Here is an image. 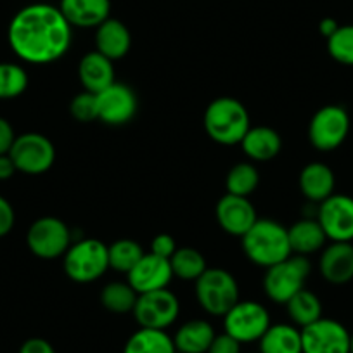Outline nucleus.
Listing matches in <instances>:
<instances>
[{
    "label": "nucleus",
    "instance_id": "nucleus-1",
    "mask_svg": "<svg viewBox=\"0 0 353 353\" xmlns=\"http://www.w3.org/2000/svg\"><path fill=\"white\" fill-rule=\"evenodd\" d=\"M8 39L12 52L21 61L49 64L70 50L73 26L56 6L30 4L11 19Z\"/></svg>",
    "mask_w": 353,
    "mask_h": 353
},
{
    "label": "nucleus",
    "instance_id": "nucleus-2",
    "mask_svg": "<svg viewBox=\"0 0 353 353\" xmlns=\"http://www.w3.org/2000/svg\"><path fill=\"white\" fill-rule=\"evenodd\" d=\"M241 241L248 260L263 269H269L293 254L288 229L272 219H258Z\"/></svg>",
    "mask_w": 353,
    "mask_h": 353
},
{
    "label": "nucleus",
    "instance_id": "nucleus-3",
    "mask_svg": "<svg viewBox=\"0 0 353 353\" xmlns=\"http://www.w3.org/2000/svg\"><path fill=\"white\" fill-rule=\"evenodd\" d=\"M203 123L210 139L222 145L241 144L251 128L246 106L234 97H219L212 101L205 111Z\"/></svg>",
    "mask_w": 353,
    "mask_h": 353
},
{
    "label": "nucleus",
    "instance_id": "nucleus-4",
    "mask_svg": "<svg viewBox=\"0 0 353 353\" xmlns=\"http://www.w3.org/2000/svg\"><path fill=\"white\" fill-rule=\"evenodd\" d=\"M63 267L66 276L74 283H94L110 269L108 246L99 239H81L71 243L63 256Z\"/></svg>",
    "mask_w": 353,
    "mask_h": 353
},
{
    "label": "nucleus",
    "instance_id": "nucleus-5",
    "mask_svg": "<svg viewBox=\"0 0 353 353\" xmlns=\"http://www.w3.org/2000/svg\"><path fill=\"white\" fill-rule=\"evenodd\" d=\"M312 263L307 256L291 254L286 260L267 269L263 277V290L269 300L277 305H286L298 291L305 290Z\"/></svg>",
    "mask_w": 353,
    "mask_h": 353
},
{
    "label": "nucleus",
    "instance_id": "nucleus-6",
    "mask_svg": "<svg viewBox=\"0 0 353 353\" xmlns=\"http://www.w3.org/2000/svg\"><path fill=\"white\" fill-rule=\"evenodd\" d=\"M196 300L213 317H223L239 301V284L225 269H206L196 281Z\"/></svg>",
    "mask_w": 353,
    "mask_h": 353
},
{
    "label": "nucleus",
    "instance_id": "nucleus-7",
    "mask_svg": "<svg viewBox=\"0 0 353 353\" xmlns=\"http://www.w3.org/2000/svg\"><path fill=\"white\" fill-rule=\"evenodd\" d=\"M269 310L253 300H239L223 315V332L244 343H258L270 327Z\"/></svg>",
    "mask_w": 353,
    "mask_h": 353
},
{
    "label": "nucleus",
    "instance_id": "nucleus-8",
    "mask_svg": "<svg viewBox=\"0 0 353 353\" xmlns=\"http://www.w3.org/2000/svg\"><path fill=\"white\" fill-rule=\"evenodd\" d=\"M350 134V114L338 104H327L312 117L308 141L317 151L331 152L346 141Z\"/></svg>",
    "mask_w": 353,
    "mask_h": 353
},
{
    "label": "nucleus",
    "instance_id": "nucleus-9",
    "mask_svg": "<svg viewBox=\"0 0 353 353\" xmlns=\"http://www.w3.org/2000/svg\"><path fill=\"white\" fill-rule=\"evenodd\" d=\"M132 314H134L139 327L166 331L179 319L181 301L168 288L149 291V293L139 294Z\"/></svg>",
    "mask_w": 353,
    "mask_h": 353
},
{
    "label": "nucleus",
    "instance_id": "nucleus-10",
    "mask_svg": "<svg viewBox=\"0 0 353 353\" xmlns=\"http://www.w3.org/2000/svg\"><path fill=\"white\" fill-rule=\"evenodd\" d=\"M71 243L73 241H71L70 227L57 216L37 219L26 234V244L30 251L42 260L64 256Z\"/></svg>",
    "mask_w": 353,
    "mask_h": 353
},
{
    "label": "nucleus",
    "instance_id": "nucleus-11",
    "mask_svg": "<svg viewBox=\"0 0 353 353\" xmlns=\"http://www.w3.org/2000/svg\"><path fill=\"white\" fill-rule=\"evenodd\" d=\"M9 156L18 172L26 175H42L52 168L56 161V148L46 135L28 132L16 137Z\"/></svg>",
    "mask_w": 353,
    "mask_h": 353
},
{
    "label": "nucleus",
    "instance_id": "nucleus-12",
    "mask_svg": "<svg viewBox=\"0 0 353 353\" xmlns=\"http://www.w3.org/2000/svg\"><path fill=\"white\" fill-rule=\"evenodd\" d=\"M352 332L334 319H319L301 329L303 353H350Z\"/></svg>",
    "mask_w": 353,
    "mask_h": 353
},
{
    "label": "nucleus",
    "instance_id": "nucleus-13",
    "mask_svg": "<svg viewBox=\"0 0 353 353\" xmlns=\"http://www.w3.org/2000/svg\"><path fill=\"white\" fill-rule=\"evenodd\" d=\"M97 97V120L110 127H121L134 120L137 114L139 101L134 88L125 83H111Z\"/></svg>",
    "mask_w": 353,
    "mask_h": 353
},
{
    "label": "nucleus",
    "instance_id": "nucleus-14",
    "mask_svg": "<svg viewBox=\"0 0 353 353\" xmlns=\"http://www.w3.org/2000/svg\"><path fill=\"white\" fill-rule=\"evenodd\" d=\"M317 222L331 243L353 241V198L332 194L317 208Z\"/></svg>",
    "mask_w": 353,
    "mask_h": 353
},
{
    "label": "nucleus",
    "instance_id": "nucleus-15",
    "mask_svg": "<svg viewBox=\"0 0 353 353\" xmlns=\"http://www.w3.org/2000/svg\"><path fill=\"white\" fill-rule=\"evenodd\" d=\"M215 216L223 232L236 237H243L258 220L256 210L250 198L229 194V192L216 203Z\"/></svg>",
    "mask_w": 353,
    "mask_h": 353
},
{
    "label": "nucleus",
    "instance_id": "nucleus-16",
    "mask_svg": "<svg viewBox=\"0 0 353 353\" xmlns=\"http://www.w3.org/2000/svg\"><path fill=\"white\" fill-rule=\"evenodd\" d=\"M173 279L170 260L156 256L152 253H144L134 269L127 274V283L135 290V293H149L168 288Z\"/></svg>",
    "mask_w": 353,
    "mask_h": 353
},
{
    "label": "nucleus",
    "instance_id": "nucleus-17",
    "mask_svg": "<svg viewBox=\"0 0 353 353\" xmlns=\"http://www.w3.org/2000/svg\"><path fill=\"white\" fill-rule=\"evenodd\" d=\"M321 276L329 284L341 286L353 279V244L331 243L322 250L319 260Z\"/></svg>",
    "mask_w": 353,
    "mask_h": 353
},
{
    "label": "nucleus",
    "instance_id": "nucleus-18",
    "mask_svg": "<svg viewBox=\"0 0 353 353\" xmlns=\"http://www.w3.org/2000/svg\"><path fill=\"white\" fill-rule=\"evenodd\" d=\"M59 9L73 28H97L110 18L111 0H61Z\"/></svg>",
    "mask_w": 353,
    "mask_h": 353
},
{
    "label": "nucleus",
    "instance_id": "nucleus-19",
    "mask_svg": "<svg viewBox=\"0 0 353 353\" xmlns=\"http://www.w3.org/2000/svg\"><path fill=\"white\" fill-rule=\"evenodd\" d=\"M78 78L87 92L99 94L114 83L113 61L97 50L87 52L78 63Z\"/></svg>",
    "mask_w": 353,
    "mask_h": 353
},
{
    "label": "nucleus",
    "instance_id": "nucleus-20",
    "mask_svg": "<svg viewBox=\"0 0 353 353\" xmlns=\"http://www.w3.org/2000/svg\"><path fill=\"white\" fill-rule=\"evenodd\" d=\"M298 185H300L301 194H303L308 201L319 203V205H321V203L325 201L329 196L334 194V172H332L327 165H324V163H308V165L303 166V170L300 172Z\"/></svg>",
    "mask_w": 353,
    "mask_h": 353
},
{
    "label": "nucleus",
    "instance_id": "nucleus-21",
    "mask_svg": "<svg viewBox=\"0 0 353 353\" xmlns=\"http://www.w3.org/2000/svg\"><path fill=\"white\" fill-rule=\"evenodd\" d=\"M132 47V35L121 21L108 18L96 28V50L108 59H121Z\"/></svg>",
    "mask_w": 353,
    "mask_h": 353
},
{
    "label": "nucleus",
    "instance_id": "nucleus-22",
    "mask_svg": "<svg viewBox=\"0 0 353 353\" xmlns=\"http://www.w3.org/2000/svg\"><path fill=\"white\" fill-rule=\"evenodd\" d=\"M243 152L256 163L270 161L283 149V139L279 132L270 127H251L241 141Z\"/></svg>",
    "mask_w": 353,
    "mask_h": 353
},
{
    "label": "nucleus",
    "instance_id": "nucleus-23",
    "mask_svg": "<svg viewBox=\"0 0 353 353\" xmlns=\"http://www.w3.org/2000/svg\"><path fill=\"white\" fill-rule=\"evenodd\" d=\"M216 332L205 319H192L184 322L172 336L176 353H208Z\"/></svg>",
    "mask_w": 353,
    "mask_h": 353
},
{
    "label": "nucleus",
    "instance_id": "nucleus-24",
    "mask_svg": "<svg viewBox=\"0 0 353 353\" xmlns=\"http://www.w3.org/2000/svg\"><path fill=\"white\" fill-rule=\"evenodd\" d=\"M288 237H290L291 251L301 256H308V254L324 250L325 241H327L317 219H301L294 222L288 229Z\"/></svg>",
    "mask_w": 353,
    "mask_h": 353
},
{
    "label": "nucleus",
    "instance_id": "nucleus-25",
    "mask_svg": "<svg viewBox=\"0 0 353 353\" xmlns=\"http://www.w3.org/2000/svg\"><path fill=\"white\" fill-rule=\"evenodd\" d=\"M260 353H303L301 350V329L294 324H270L258 341Z\"/></svg>",
    "mask_w": 353,
    "mask_h": 353
},
{
    "label": "nucleus",
    "instance_id": "nucleus-26",
    "mask_svg": "<svg viewBox=\"0 0 353 353\" xmlns=\"http://www.w3.org/2000/svg\"><path fill=\"white\" fill-rule=\"evenodd\" d=\"M123 353H176V348L166 331L139 327L125 343Z\"/></svg>",
    "mask_w": 353,
    "mask_h": 353
},
{
    "label": "nucleus",
    "instance_id": "nucleus-27",
    "mask_svg": "<svg viewBox=\"0 0 353 353\" xmlns=\"http://www.w3.org/2000/svg\"><path fill=\"white\" fill-rule=\"evenodd\" d=\"M286 310L291 319V324L303 329L322 319V301L312 291L301 290L288 301Z\"/></svg>",
    "mask_w": 353,
    "mask_h": 353
},
{
    "label": "nucleus",
    "instance_id": "nucleus-28",
    "mask_svg": "<svg viewBox=\"0 0 353 353\" xmlns=\"http://www.w3.org/2000/svg\"><path fill=\"white\" fill-rule=\"evenodd\" d=\"M170 265H172L173 277H179L182 281H194V283L208 269L205 254L196 248L189 246L179 248L170 258Z\"/></svg>",
    "mask_w": 353,
    "mask_h": 353
},
{
    "label": "nucleus",
    "instance_id": "nucleus-29",
    "mask_svg": "<svg viewBox=\"0 0 353 353\" xmlns=\"http://www.w3.org/2000/svg\"><path fill=\"white\" fill-rule=\"evenodd\" d=\"M139 294L128 283L113 281L101 291V305L111 314H130L135 307Z\"/></svg>",
    "mask_w": 353,
    "mask_h": 353
},
{
    "label": "nucleus",
    "instance_id": "nucleus-30",
    "mask_svg": "<svg viewBox=\"0 0 353 353\" xmlns=\"http://www.w3.org/2000/svg\"><path fill=\"white\" fill-rule=\"evenodd\" d=\"M260 184V173L253 163H237L225 176V189L229 194L250 198Z\"/></svg>",
    "mask_w": 353,
    "mask_h": 353
},
{
    "label": "nucleus",
    "instance_id": "nucleus-31",
    "mask_svg": "<svg viewBox=\"0 0 353 353\" xmlns=\"http://www.w3.org/2000/svg\"><path fill=\"white\" fill-rule=\"evenodd\" d=\"M108 256H110V269L128 274L144 256V250L137 241L118 239L108 246Z\"/></svg>",
    "mask_w": 353,
    "mask_h": 353
},
{
    "label": "nucleus",
    "instance_id": "nucleus-32",
    "mask_svg": "<svg viewBox=\"0 0 353 353\" xmlns=\"http://www.w3.org/2000/svg\"><path fill=\"white\" fill-rule=\"evenodd\" d=\"M28 88V73L16 63H0V99H16Z\"/></svg>",
    "mask_w": 353,
    "mask_h": 353
},
{
    "label": "nucleus",
    "instance_id": "nucleus-33",
    "mask_svg": "<svg viewBox=\"0 0 353 353\" xmlns=\"http://www.w3.org/2000/svg\"><path fill=\"white\" fill-rule=\"evenodd\" d=\"M327 52L336 63L353 66V25L339 26L327 39Z\"/></svg>",
    "mask_w": 353,
    "mask_h": 353
},
{
    "label": "nucleus",
    "instance_id": "nucleus-34",
    "mask_svg": "<svg viewBox=\"0 0 353 353\" xmlns=\"http://www.w3.org/2000/svg\"><path fill=\"white\" fill-rule=\"evenodd\" d=\"M70 113L80 123H90V121L97 120V97L92 92L77 94L70 104Z\"/></svg>",
    "mask_w": 353,
    "mask_h": 353
},
{
    "label": "nucleus",
    "instance_id": "nucleus-35",
    "mask_svg": "<svg viewBox=\"0 0 353 353\" xmlns=\"http://www.w3.org/2000/svg\"><path fill=\"white\" fill-rule=\"evenodd\" d=\"M176 250H179V248H176L175 239H173L170 234L165 232L158 234L151 243V253L156 254V256L166 258V260H170Z\"/></svg>",
    "mask_w": 353,
    "mask_h": 353
},
{
    "label": "nucleus",
    "instance_id": "nucleus-36",
    "mask_svg": "<svg viewBox=\"0 0 353 353\" xmlns=\"http://www.w3.org/2000/svg\"><path fill=\"white\" fill-rule=\"evenodd\" d=\"M241 346L243 345L237 339H234L227 332H222V334L215 336V339L210 345L208 353H241Z\"/></svg>",
    "mask_w": 353,
    "mask_h": 353
},
{
    "label": "nucleus",
    "instance_id": "nucleus-37",
    "mask_svg": "<svg viewBox=\"0 0 353 353\" xmlns=\"http://www.w3.org/2000/svg\"><path fill=\"white\" fill-rule=\"evenodd\" d=\"M14 208H12V205L4 196H0V237L8 236L11 232L12 227H14Z\"/></svg>",
    "mask_w": 353,
    "mask_h": 353
},
{
    "label": "nucleus",
    "instance_id": "nucleus-38",
    "mask_svg": "<svg viewBox=\"0 0 353 353\" xmlns=\"http://www.w3.org/2000/svg\"><path fill=\"white\" fill-rule=\"evenodd\" d=\"M16 137H18V135L14 134L12 125L9 123L6 118L0 117V156L9 154V152H11Z\"/></svg>",
    "mask_w": 353,
    "mask_h": 353
},
{
    "label": "nucleus",
    "instance_id": "nucleus-39",
    "mask_svg": "<svg viewBox=\"0 0 353 353\" xmlns=\"http://www.w3.org/2000/svg\"><path fill=\"white\" fill-rule=\"evenodd\" d=\"M19 353H56V348L43 338H30L23 343Z\"/></svg>",
    "mask_w": 353,
    "mask_h": 353
},
{
    "label": "nucleus",
    "instance_id": "nucleus-40",
    "mask_svg": "<svg viewBox=\"0 0 353 353\" xmlns=\"http://www.w3.org/2000/svg\"><path fill=\"white\" fill-rule=\"evenodd\" d=\"M16 172H18V170H16V165L14 161H12L11 156H0V181H9Z\"/></svg>",
    "mask_w": 353,
    "mask_h": 353
},
{
    "label": "nucleus",
    "instance_id": "nucleus-41",
    "mask_svg": "<svg viewBox=\"0 0 353 353\" xmlns=\"http://www.w3.org/2000/svg\"><path fill=\"white\" fill-rule=\"evenodd\" d=\"M339 28L338 21L332 18H324L321 23H319V32H321L322 37H325V39H329V37H332L336 33V30Z\"/></svg>",
    "mask_w": 353,
    "mask_h": 353
},
{
    "label": "nucleus",
    "instance_id": "nucleus-42",
    "mask_svg": "<svg viewBox=\"0 0 353 353\" xmlns=\"http://www.w3.org/2000/svg\"><path fill=\"white\" fill-rule=\"evenodd\" d=\"M350 353H353V332H352V339H350Z\"/></svg>",
    "mask_w": 353,
    "mask_h": 353
},
{
    "label": "nucleus",
    "instance_id": "nucleus-43",
    "mask_svg": "<svg viewBox=\"0 0 353 353\" xmlns=\"http://www.w3.org/2000/svg\"><path fill=\"white\" fill-rule=\"evenodd\" d=\"M258 353H260V352H258Z\"/></svg>",
    "mask_w": 353,
    "mask_h": 353
}]
</instances>
